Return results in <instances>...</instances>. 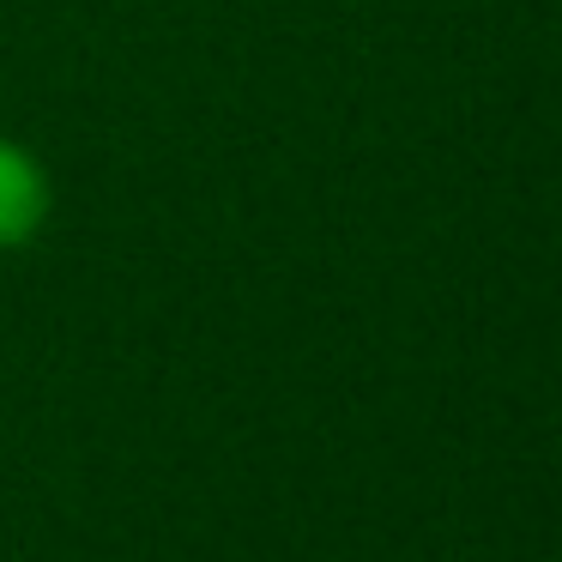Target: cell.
Returning a JSON list of instances; mask_svg holds the SVG:
<instances>
[{
    "instance_id": "obj_1",
    "label": "cell",
    "mask_w": 562,
    "mask_h": 562,
    "mask_svg": "<svg viewBox=\"0 0 562 562\" xmlns=\"http://www.w3.org/2000/svg\"><path fill=\"white\" fill-rule=\"evenodd\" d=\"M43 200H49V188H43V170L31 164V151L0 139V248L25 243V236L37 231Z\"/></svg>"
}]
</instances>
